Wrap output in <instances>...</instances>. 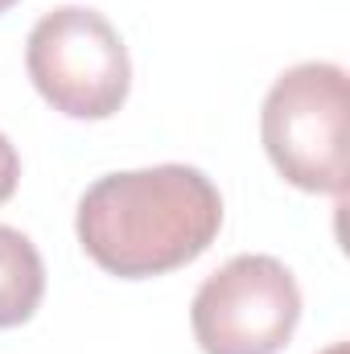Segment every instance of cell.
<instances>
[{
	"label": "cell",
	"mask_w": 350,
	"mask_h": 354,
	"mask_svg": "<svg viewBox=\"0 0 350 354\" xmlns=\"http://www.w3.org/2000/svg\"><path fill=\"white\" fill-rule=\"evenodd\" d=\"M264 153L305 194L347 189V71L334 62L288 66L260 107Z\"/></svg>",
	"instance_id": "2"
},
{
	"label": "cell",
	"mask_w": 350,
	"mask_h": 354,
	"mask_svg": "<svg viewBox=\"0 0 350 354\" xmlns=\"http://www.w3.org/2000/svg\"><path fill=\"white\" fill-rule=\"evenodd\" d=\"M17 181H21V157H17L12 140L0 132V206L17 194Z\"/></svg>",
	"instance_id": "6"
},
{
	"label": "cell",
	"mask_w": 350,
	"mask_h": 354,
	"mask_svg": "<svg viewBox=\"0 0 350 354\" xmlns=\"http://www.w3.org/2000/svg\"><path fill=\"white\" fill-rule=\"evenodd\" d=\"M301 322V288L276 256H235L202 280L190 326L202 354H280Z\"/></svg>",
	"instance_id": "4"
},
{
	"label": "cell",
	"mask_w": 350,
	"mask_h": 354,
	"mask_svg": "<svg viewBox=\"0 0 350 354\" xmlns=\"http://www.w3.org/2000/svg\"><path fill=\"white\" fill-rule=\"evenodd\" d=\"M12 4H17V0H0V12H8V8H12Z\"/></svg>",
	"instance_id": "8"
},
{
	"label": "cell",
	"mask_w": 350,
	"mask_h": 354,
	"mask_svg": "<svg viewBox=\"0 0 350 354\" xmlns=\"http://www.w3.org/2000/svg\"><path fill=\"white\" fill-rule=\"evenodd\" d=\"M223 227V194L194 165L107 174L79 198L75 231L95 264L120 280L194 264Z\"/></svg>",
	"instance_id": "1"
},
{
	"label": "cell",
	"mask_w": 350,
	"mask_h": 354,
	"mask_svg": "<svg viewBox=\"0 0 350 354\" xmlns=\"http://www.w3.org/2000/svg\"><path fill=\"white\" fill-rule=\"evenodd\" d=\"M322 354H350V346H347V342H334V346H326Z\"/></svg>",
	"instance_id": "7"
},
{
	"label": "cell",
	"mask_w": 350,
	"mask_h": 354,
	"mask_svg": "<svg viewBox=\"0 0 350 354\" xmlns=\"http://www.w3.org/2000/svg\"><path fill=\"white\" fill-rule=\"evenodd\" d=\"M46 292V264L29 235L0 223V330L25 326Z\"/></svg>",
	"instance_id": "5"
},
{
	"label": "cell",
	"mask_w": 350,
	"mask_h": 354,
	"mask_svg": "<svg viewBox=\"0 0 350 354\" xmlns=\"http://www.w3.org/2000/svg\"><path fill=\"white\" fill-rule=\"evenodd\" d=\"M25 71L37 95L71 120H107L132 91V58L120 29L83 4H62L33 25Z\"/></svg>",
	"instance_id": "3"
}]
</instances>
